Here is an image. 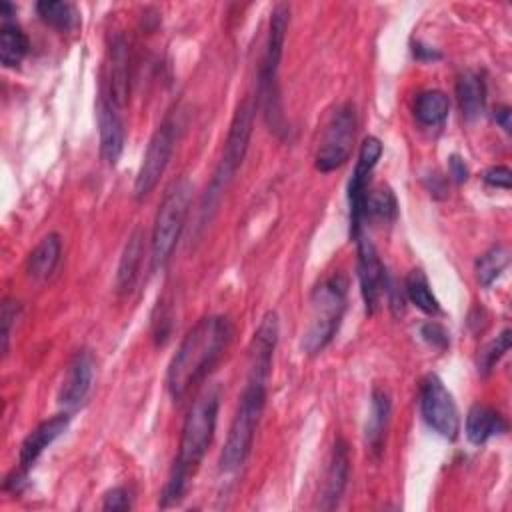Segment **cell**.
Returning <instances> with one entry per match:
<instances>
[{"label": "cell", "instance_id": "cell-19", "mask_svg": "<svg viewBox=\"0 0 512 512\" xmlns=\"http://www.w3.org/2000/svg\"><path fill=\"white\" fill-rule=\"evenodd\" d=\"M390 410H392V404H390V396L386 394V390L374 388L372 400H370V412H368V420H366V428H364L366 446L374 456H378L382 452L384 434H386V426L390 420Z\"/></svg>", "mask_w": 512, "mask_h": 512}, {"label": "cell", "instance_id": "cell-2", "mask_svg": "<svg viewBox=\"0 0 512 512\" xmlns=\"http://www.w3.org/2000/svg\"><path fill=\"white\" fill-rule=\"evenodd\" d=\"M218 404H220L218 392L206 390L190 406L186 420L182 424L178 454L174 458L170 476L162 490V506L176 504L182 498L190 476L202 462L216 430Z\"/></svg>", "mask_w": 512, "mask_h": 512}, {"label": "cell", "instance_id": "cell-22", "mask_svg": "<svg viewBox=\"0 0 512 512\" xmlns=\"http://www.w3.org/2000/svg\"><path fill=\"white\" fill-rule=\"evenodd\" d=\"M456 96L466 120H474L482 114L486 104V86L480 74L468 70L456 82Z\"/></svg>", "mask_w": 512, "mask_h": 512}, {"label": "cell", "instance_id": "cell-1", "mask_svg": "<svg viewBox=\"0 0 512 512\" xmlns=\"http://www.w3.org/2000/svg\"><path fill=\"white\" fill-rule=\"evenodd\" d=\"M230 336L232 326L224 316H204L186 332L166 370V388L174 400H182L192 386L206 378Z\"/></svg>", "mask_w": 512, "mask_h": 512}, {"label": "cell", "instance_id": "cell-20", "mask_svg": "<svg viewBox=\"0 0 512 512\" xmlns=\"http://www.w3.org/2000/svg\"><path fill=\"white\" fill-rule=\"evenodd\" d=\"M60 236L58 234H46L34 250L26 258V274L34 282H44L56 268L60 260Z\"/></svg>", "mask_w": 512, "mask_h": 512}, {"label": "cell", "instance_id": "cell-17", "mask_svg": "<svg viewBox=\"0 0 512 512\" xmlns=\"http://www.w3.org/2000/svg\"><path fill=\"white\" fill-rule=\"evenodd\" d=\"M348 472H350V450L346 440L338 436L332 446L322 496L318 500L320 510H332L338 506L348 482Z\"/></svg>", "mask_w": 512, "mask_h": 512}, {"label": "cell", "instance_id": "cell-5", "mask_svg": "<svg viewBox=\"0 0 512 512\" xmlns=\"http://www.w3.org/2000/svg\"><path fill=\"white\" fill-rule=\"evenodd\" d=\"M264 402H266V384L248 380L240 394L224 448L220 452L218 464L222 472L238 470L248 458L254 442V432L258 428V422L264 410Z\"/></svg>", "mask_w": 512, "mask_h": 512}, {"label": "cell", "instance_id": "cell-3", "mask_svg": "<svg viewBox=\"0 0 512 512\" xmlns=\"http://www.w3.org/2000/svg\"><path fill=\"white\" fill-rule=\"evenodd\" d=\"M348 280L344 274H332L314 286L310 294V322L302 336V348L308 354H318L334 338L344 308Z\"/></svg>", "mask_w": 512, "mask_h": 512}, {"label": "cell", "instance_id": "cell-15", "mask_svg": "<svg viewBox=\"0 0 512 512\" xmlns=\"http://www.w3.org/2000/svg\"><path fill=\"white\" fill-rule=\"evenodd\" d=\"M92 380H94V356L90 350H80L74 354V358L66 368V374L58 392V402L66 408L80 406L92 388Z\"/></svg>", "mask_w": 512, "mask_h": 512}, {"label": "cell", "instance_id": "cell-21", "mask_svg": "<svg viewBox=\"0 0 512 512\" xmlns=\"http://www.w3.org/2000/svg\"><path fill=\"white\" fill-rule=\"evenodd\" d=\"M506 430V422L504 418L490 406L484 404H474L468 410L466 416V438L480 446L484 444L488 438H492L494 434H500Z\"/></svg>", "mask_w": 512, "mask_h": 512}, {"label": "cell", "instance_id": "cell-7", "mask_svg": "<svg viewBox=\"0 0 512 512\" xmlns=\"http://www.w3.org/2000/svg\"><path fill=\"white\" fill-rule=\"evenodd\" d=\"M190 196H192V184L186 178L176 180L164 194L152 228V266L162 268L184 228V220L190 208Z\"/></svg>", "mask_w": 512, "mask_h": 512}, {"label": "cell", "instance_id": "cell-30", "mask_svg": "<svg viewBox=\"0 0 512 512\" xmlns=\"http://www.w3.org/2000/svg\"><path fill=\"white\" fill-rule=\"evenodd\" d=\"M510 328H504L482 352H480V360H478V366L482 372H490L492 366L508 352L510 348Z\"/></svg>", "mask_w": 512, "mask_h": 512}, {"label": "cell", "instance_id": "cell-14", "mask_svg": "<svg viewBox=\"0 0 512 512\" xmlns=\"http://www.w3.org/2000/svg\"><path fill=\"white\" fill-rule=\"evenodd\" d=\"M106 88L102 94L116 106L124 108L128 102V84H130V52L128 42L122 34H114L108 48V64H106Z\"/></svg>", "mask_w": 512, "mask_h": 512}, {"label": "cell", "instance_id": "cell-23", "mask_svg": "<svg viewBox=\"0 0 512 512\" xmlns=\"http://www.w3.org/2000/svg\"><path fill=\"white\" fill-rule=\"evenodd\" d=\"M142 240H144V234L140 228H136L124 244L118 270H116V286L122 292L130 290L138 278V268L142 262Z\"/></svg>", "mask_w": 512, "mask_h": 512}, {"label": "cell", "instance_id": "cell-4", "mask_svg": "<svg viewBox=\"0 0 512 512\" xmlns=\"http://www.w3.org/2000/svg\"><path fill=\"white\" fill-rule=\"evenodd\" d=\"M290 8L286 4H276L270 14L268 36L260 66V82H258V100L262 102L266 122L272 126L274 132L284 130V116L280 108V94H278V70L284 52V38L288 30Z\"/></svg>", "mask_w": 512, "mask_h": 512}, {"label": "cell", "instance_id": "cell-8", "mask_svg": "<svg viewBox=\"0 0 512 512\" xmlns=\"http://www.w3.org/2000/svg\"><path fill=\"white\" fill-rule=\"evenodd\" d=\"M356 134V110L352 104L338 106L328 118L320 146L314 158V166L320 172H332L340 168L352 154Z\"/></svg>", "mask_w": 512, "mask_h": 512}, {"label": "cell", "instance_id": "cell-12", "mask_svg": "<svg viewBox=\"0 0 512 512\" xmlns=\"http://www.w3.org/2000/svg\"><path fill=\"white\" fill-rule=\"evenodd\" d=\"M354 240H356V248H358L356 270H358V280H360V292H362L366 312L372 314L378 308L382 290H386L384 266H382L380 256H378L374 244L370 242V238L358 234Z\"/></svg>", "mask_w": 512, "mask_h": 512}, {"label": "cell", "instance_id": "cell-10", "mask_svg": "<svg viewBox=\"0 0 512 512\" xmlns=\"http://www.w3.org/2000/svg\"><path fill=\"white\" fill-rule=\"evenodd\" d=\"M420 412L424 422L442 438L454 440L458 436V408L452 394L436 374H428L420 384Z\"/></svg>", "mask_w": 512, "mask_h": 512}, {"label": "cell", "instance_id": "cell-31", "mask_svg": "<svg viewBox=\"0 0 512 512\" xmlns=\"http://www.w3.org/2000/svg\"><path fill=\"white\" fill-rule=\"evenodd\" d=\"M16 314H18L16 302L4 300V304H2V314H0V320H2V352H4V354H6V350H8V340H10V332H12V324H14V320H16Z\"/></svg>", "mask_w": 512, "mask_h": 512}, {"label": "cell", "instance_id": "cell-27", "mask_svg": "<svg viewBox=\"0 0 512 512\" xmlns=\"http://www.w3.org/2000/svg\"><path fill=\"white\" fill-rule=\"evenodd\" d=\"M36 12L48 26L56 30H70L76 20L78 12L70 2H58V0H42L36 4Z\"/></svg>", "mask_w": 512, "mask_h": 512}, {"label": "cell", "instance_id": "cell-9", "mask_svg": "<svg viewBox=\"0 0 512 512\" xmlns=\"http://www.w3.org/2000/svg\"><path fill=\"white\" fill-rule=\"evenodd\" d=\"M174 142H176V124L170 118H166L158 124V128L150 136V142L142 156V164H140L138 176L134 180L136 200L146 198L160 182V178L172 158Z\"/></svg>", "mask_w": 512, "mask_h": 512}, {"label": "cell", "instance_id": "cell-36", "mask_svg": "<svg viewBox=\"0 0 512 512\" xmlns=\"http://www.w3.org/2000/svg\"><path fill=\"white\" fill-rule=\"evenodd\" d=\"M494 112H496V114H494L496 122H498L506 132H510V108H508V106H500V108H496Z\"/></svg>", "mask_w": 512, "mask_h": 512}, {"label": "cell", "instance_id": "cell-32", "mask_svg": "<svg viewBox=\"0 0 512 512\" xmlns=\"http://www.w3.org/2000/svg\"><path fill=\"white\" fill-rule=\"evenodd\" d=\"M510 178H512V172H510L508 166H492V168H488V170L482 174V180H484L488 186L504 188V190L510 188Z\"/></svg>", "mask_w": 512, "mask_h": 512}, {"label": "cell", "instance_id": "cell-24", "mask_svg": "<svg viewBox=\"0 0 512 512\" xmlns=\"http://www.w3.org/2000/svg\"><path fill=\"white\" fill-rule=\"evenodd\" d=\"M414 118L422 126H438L450 112V100L440 90H424L414 100Z\"/></svg>", "mask_w": 512, "mask_h": 512}, {"label": "cell", "instance_id": "cell-6", "mask_svg": "<svg viewBox=\"0 0 512 512\" xmlns=\"http://www.w3.org/2000/svg\"><path fill=\"white\" fill-rule=\"evenodd\" d=\"M256 106H258V98L246 96L238 104V108L232 116V122H230V128H228V134L224 140L222 158H220L218 168H216V172L208 184V190H206L208 194L204 200H208V206H212L216 202L218 194L224 192L226 184L232 180V176L236 174V170L240 168V164L248 152V144H250V136H252V128H254Z\"/></svg>", "mask_w": 512, "mask_h": 512}, {"label": "cell", "instance_id": "cell-18", "mask_svg": "<svg viewBox=\"0 0 512 512\" xmlns=\"http://www.w3.org/2000/svg\"><path fill=\"white\" fill-rule=\"evenodd\" d=\"M68 422H70L68 414H56L40 422L34 430L28 432V436L22 440V446H20L22 470H28L40 458V454L68 428Z\"/></svg>", "mask_w": 512, "mask_h": 512}, {"label": "cell", "instance_id": "cell-13", "mask_svg": "<svg viewBox=\"0 0 512 512\" xmlns=\"http://www.w3.org/2000/svg\"><path fill=\"white\" fill-rule=\"evenodd\" d=\"M278 342V314L266 312L250 340L248 348V380L266 384L272 368V356Z\"/></svg>", "mask_w": 512, "mask_h": 512}, {"label": "cell", "instance_id": "cell-11", "mask_svg": "<svg viewBox=\"0 0 512 512\" xmlns=\"http://www.w3.org/2000/svg\"><path fill=\"white\" fill-rule=\"evenodd\" d=\"M382 156V144L376 136H366L360 144L358 160L348 182V206H350V236L356 238L362 234V220H364V198L368 192V176L374 170L376 162Z\"/></svg>", "mask_w": 512, "mask_h": 512}, {"label": "cell", "instance_id": "cell-28", "mask_svg": "<svg viewBox=\"0 0 512 512\" xmlns=\"http://www.w3.org/2000/svg\"><path fill=\"white\" fill-rule=\"evenodd\" d=\"M396 214H398V204H396V196L392 194L390 188H374V190L366 192L364 218L390 222L396 218Z\"/></svg>", "mask_w": 512, "mask_h": 512}, {"label": "cell", "instance_id": "cell-25", "mask_svg": "<svg viewBox=\"0 0 512 512\" xmlns=\"http://www.w3.org/2000/svg\"><path fill=\"white\" fill-rule=\"evenodd\" d=\"M28 52V38L20 26L4 22L0 28V60L6 68H16Z\"/></svg>", "mask_w": 512, "mask_h": 512}, {"label": "cell", "instance_id": "cell-35", "mask_svg": "<svg viewBox=\"0 0 512 512\" xmlns=\"http://www.w3.org/2000/svg\"><path fill=\"white\" fill-rule=\"evenodd\" d=\"M448 170H450V176L458 182V184H462V182H466V178H468V168H466V164H464V160L460 158V156H450L448 158Z\"/></svg>", "mask_w": 512, "mask_h": 512}, {"label": "cell", "instance_id": "cell-34", "mask_svg": "<svg viewBox=\"0 0 512 512\" xmlns=\"http://www.w3.org/2000/svg\"><path fill=\"white\" fill-rule=\"evenodd\" d=\"M420 332H422V338H424L428 344H432V346L444 348V346L448 344V334H446V330H444L440 324H436V322L424 324Z\"/></svg>", "mask_w": 512, "mask_h": 512}, {"label": "cell", "instance_id": "cell-29", "mask_svg": "<svg viewBox=\"0 0 512 512\" xmlns=\"http://www.w3.org/2000/svg\"><path fill=\"white\" fill-rule=\"evenodd\" d=\"M508 264V252L502 246L488 248L482 256L476 260V276L482 286H490L506 268Z\"/></svg>", "mask_w": 512, "mask_h": 512}, {"label": "cell", "instance_id": "cell-16", "mask_svg": "<svg viewBox=\"0 0 512 512\" xmlns=\"http://www.w3.org/2000/svg\"><path fill=\"white\" fill-rule=\"evenodd\" d=\"M116 108L104 94L98 98L96 118H98V134H100V154L106 164L114 166L124 150V122Z\"/></svg>", "mask_w": 512, "mask_h": 512}, {"label": "cell", "instance_id": "cell-33", "mask_svg": "<svg viewBox=\"0 0 512 512\" xmlns=\"http://www.w3.org/2000/svg\"><path fill=\"white\" fill-rule=\"evenodd\" d=\"M104 510H128L130 508V498L128 492L124 488H112L104 494V502H102Z\"/></svg>", "mask_w": 512, "mask_h": 512}, {"label": "cell", "instance_id": "cell-26", "mask_svg": "<svg viewBox=\"0 0 512 512\" xmlns=\"http://www.w3.org/2000/svg\"><path fill=\"white\" fill-rule=\"evenodd\" d=\"M406 296L410 298V302L420 308L426 314H438L440 312V304L428 284V278L422 270H412L406 276Z\"/></svg>", "mask_w": 512, "mask_h": 512}]
</instances>
